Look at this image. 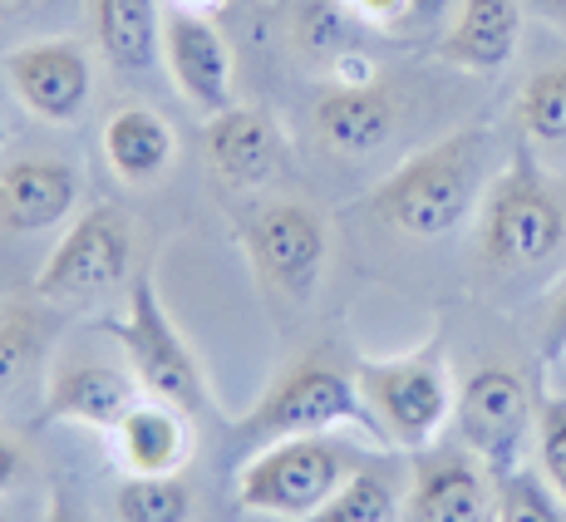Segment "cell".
I'll use <instances>...</instances> for the list:
<instances>
[{
	"label": "cell",
	"instance_id": "obj_1",
	"mask_svg": "<svg viewBox=\"0 0 566 522\" xmlns=\"http://www.w3.org/2000/svg\"><path fill=\"white\" fill-rule=\"evenodd\" d=\"M488 154L493 138L483 124H468L439 144L419 148L369 192V212L405 237H449L468 217H478V202L488 192Z\"/></svg>",
	"mask_w": 566,
	"mask_h": 522
},
{
	"label": "cell",
	"instance_id": "obj_2",
	"mask_svg": "<svg viewBox=\"0 0 566 522\" xmlns=\"http://www.w3.org/2000/svg\"><path fill=\"white\" fill-rule=\"evenodd\" d=\"M566 247V202L547 168L532 154V138L522 134L507 168L488 182L478 202V257L483 267L522 271L542 267Z\"/></svg>",
	"mask_w": 566,
	"mask_h": 522
},
{
	"label": "cell",
	"instance_id": "obj_3",
	"mask_svg": "<svg viewBox=\"0 0 566 522\" xmlns=\"http://www.w3.org/2000/svg\"><path fill=\"white\" fill-rule=\"evenodd\" d=\"M331 429H360L369 443L389 449L379 419L369 415L355 375L335 369L331 361H296L281 369V379L237 419V439L261 449L276 439H301V434H331Z\"/></svg>",
	"mask_w": 566,
	"mask_h": 522
},
{
	"label": "cell",
	"instance_id": "obj_4",
	"mask_svg": "<svg viewBox=\"0 0 566 522\" xmlns=\"http://www.w3.org/2000/svg\"><path fill=\"white\" fill-rule=\"evenodd\" d=\"M355 385H360L369 415L379 419L389 449H429L453 419L459 389H453L443 345L429 341L409 355H389V361H360L355 365Z\"/></svg>",
	"mask_w": 566,
	"mask_h": 522
},
{
	"label": "cell",
	"instance_id": "obj_5",
	"mask_svg": "<svg viewBox=\"0 0 566 522\" xmlns=\"http://www.w3.org/2000/svg\"><path fill=\"white\" fill-rule=\"evenodd\" d=\"M237 242L252 261L261 291L281 296L286 306H311L325 276V257H331V227L321 208L296 198L256 202L237 222Z\"/></svg>",
	"mask_w": 566,
	"mask_h": 522
},
{
	"label": "cell",
	"instance_id": "obj_6",
	"mask_svg": "<svg viewBox=\"0 0 566 522\" xmlns=\"http://www.w3.org/2000/svg\"><path fill=\"white\" fill-rule=\"evenodd\" d=\"M114 345L124 351V365L128 375L138 379L144 395L163 399V405H178L182 415L198 419L207 409V379H202V365L192 355V345L182 341V331L172 325L168 306L158 296V281L138 276L134 291H128V306L114 325Z\"/></svg>",
	"mask_w": 566,
	"mask_h": 522
},
{
	"label": "cell",
	"instance_id": "obj_7",
	"mask_svg": "<svg viewBox=\"0 0 566 522\" xmlns=\"http://www.w3.org/2000/svg\"><path fill=\"white\" fill-rule=\"evenodd\" d=\"M350 469H355L350 449H340L325 434L261 443L252 459L237 469V508L261 518L301 522L345 483Z\"/></svg>",
	"mask_w": 566,
	"mask_h": 522
},
{
	"label": "cell",
	"instance_id": "obj_8",
	"mask_svg": "<svg viewBox=\"0 0 566 522\" xmlns=\"http://www.w3.org/2000/svg\"><path fill=\"white\" fill-rule=\"evenodd\" d=\"M134 261V222L118 202H94L70 222L60 247L45 257L35 276V296L54 301V306H84L99 301L128 276Z\"/></svg>",
	"mask_w": 566,
	"mask_h": 522
},
{
	"label": "cell",
	"instance_id": "obj_9",
	"mask_svg": "<svg viewBox=\"0 0 566 522\" xmlns=\"http://www.w3.org/2000/svg\"><path fill=\"white\" fill-rule=\"evenodd\" d=\"M453 424H459L463 449L478 453L493 478L522 469L527 449H537V399L527 379L507 365H483L463 379Z\"/></svg>",
	"mask_w": 566,
	"mask_h": 522
},
{
	"label": "cell",
	"instance_id": "obj_10",
	"mask_svg": "<svg viewBox=\"0 0 566 522\" xmlns=\"http://www.w3.org/2000/svg\"><path fill=\"white\" fill-rule=\"evenodd\" d=\"M6 84L40 124H74L94 100L90 50L70 35L25 40L6 54Z\"/></svg>",
	"mask_w": 566,
	"mask_h": 522
},
{
	"label": "cell",
	"instance_id": "obj_11",
	"mask_svg": "<svg viewBox=\"0 0 566 522\" xmlns=\"http://www.w3.org/2000/svg\"><path fill=\"white\" fill-rule=\"evenodd\" d=\"M497 478L468 449H419L413 453L405 522H493Z\"/></svg>",
	"mask_w": 566,
	"mask_h": 522
},
{
	"label": "cell",
	"instance_id": "obj_12",
	"mask_svg": "<svg viewBox=\"0 0 566 522\" xmlns=\"http://www.w3.org/2000/svg\"><path fill=\"white\" fill-rule=\"evenodd\" d=\"M163 64H168L178 94L198 108L202 118L232 108V84H237V60L227 35L217 30L212 15H192V10L172 6L163 15Z\"/></svg>",
	"mask_w": 566,
	"mask_h": 522
},
{
	"label": "cell",
	"instance_id": "obj_13",
	"mask_svg": "<svg viewBox=\"0 0 566 522\" xmlns=\"http://www.w3.org/2000/svg\"><path fill=\"white\" fill-rule=\"evenodd\" d=\"M138 379L114 369L99 355H64L45 375V424H84V429L114 434L118 419L138 405Z\"/></svg>",
	"mask_w": 566,
	"mask_h": 522
},
{
	"label": "cell",
	"instance_id": "obj_14",
	"mask_svg": "<svg viewBox=\"0 0 566 522\" xmlns=\"http://www.w3.org/2000/svg\"><path fill=\"white\" fill-rule=\"evenodd\" d=\"M202 154H207V168L227 188H261L286 163V134H281L276 114H266V108L232 104L207 118Z\"/></svg>",
	"mask_w": 566,
	"mask_h": 522
},
{
	"label": "cell",
	"instance_id": "obj_15",
	"mask_svg": "<svg viewBox=\"0 0 566 522\" xmlns=\"http://www.w3.org/2000/svg\"><path fill=\"white\" fill-rule=\"evenodd\" d=\"M80 202V168L70 158H10L0 168V227L6 232H50Z\"/></svg>",
	"mask_w": 566,
	"mask_h": 522
},
{
	"label": "cell",
	"instance_id": "obj_16",
	"mask_svg": "<svg viewBox=\"0 0 566 522\" xmlns=\"http://www.w3.org/2000/svg\"><path fill=\"white\" fill-rule=\"evenodd\" d=\"M104 163L124 188H154L178 158V134L154 104H124L104 124Z\"/></svg>",
	"mask_w": 566,
	"mask_h": 522
},
{
	"label": "cell",
	"instance_id": "obj_17",
	"mask_svg": "<svg viewBox=\"0 0 566 522\" xmlns=\"http://www.w3.org/2000/svg\"><path fill=\"white\" fill-rule=\"evenodd\" d=\"M108 439L124 473H182L192 459V415L154 395H138V405L118 419Z\"/></svg>",
	"mask_w": 566,
	"mask_h": 522
},
{
	"label": "cell",
	"instance_id": "obj_18",
	"mask_svg": "<svg viewBox=\"0 0 566 522\" xmlns=\"http://www.w3.org/2000/svg\"><path fill=\"white\" fill-rule=\"evenodd\" d=\"M399 124L395 94L379 84H331L315 100V138L331 154H375Z\"/></svg>",
	"mask_w": 566,
	"mask_h": 522
},
{
	"label": "cell",
	"instance_id": "obj_19",
	"mask_svg": "<svg viewBox=\"0 0 566 522\" xmlns=\"http://www.w3.org/2000/svg\"><path fill=\"white\" fill-rule=\"evenodd\" d=\"M522 6L517 0H463L439 40V60L468 74H493L517 54Z\"/></svg>",
	"mask_w": 566,
	"mask_h": 522
},
{
	"label": "cell",
	"instance_id": "obj_20",
	"mask_svg": "<svg viewBox=\"0 0 566 522\" xmlns=\"http://www.w3.org/2000/svg\"><path fill=\"white\" fill-rule=\"evenodd\" d=\"M54 341V301H6L0 306V405L25 395V385L45 369Z\"/></svg>",
	"mask_w": 566,
	"mask_h": 522
},
{
	"label": "cell",
	"instance_id": "obj_21",
	"mask_svg": "<svg viewBox=\"0 0 566 522\" xmlns=\"http://www.w3.org/2000/svg\"><path fill=\"white\" fill-rule=\"evenodd\" d=\"M94 40L118 74H144L163 60L158 0H94Z\"/></svg>",
	"mask_w": 566,
	"mask_h": 522
},
{
	"label": "cell",
	"instance_id": "obj_22",
	"mask_svg": "<svg viewBox=\"0 0 566 522\" xmlns=\"http://www.w3.org/2000/svg\"><path fill=\"white\" fill-rule=\"evenodd\" d=\"M301 522H405V493L379 463H355L345 483Z\"/></svg>",
	"mask_w": 566,
	"mask_h": 522
},
{
	"label": "cell",
	"instance_id": "obj_23",
	"mask_svg": "<svg viewBox=\"0 0 566 522\" xmlns=\"http://www.w3.org/2000/svg\"><path fill=\"white\" fill-rule=\"evenodd\" d=\"M114 513L118 522H192V488L182 473H128Z\"/></svg>",
	"mask_w": 566,
	"mask_h": 522
},
{
	"label": "cell",
	"instance_id": "obj_24",
	"mask_svg": "<svg viewBox=\"0 0 566 522\" xmlns=\"http://www.w3.org/2000/svg\"><path fill=\"white\" fill-rule=\"evenodd\" d=\"M517 124L532 144H566V64L537 70L522 84Z\"/></svg>",
	"mask_w": 566,
	"mask_h": 522
},
{
	"label": "cell",
	"instance_id": "obj_25",
	"mask_svg": "<svg viewBox=\"0 0 566 522\" xmlns=\"http://www.w3.org/2000/svg\"><path fill=\"white\" fill-rule=\"evenodd\" d=\"M493 522H566L557 488L542 473H532L527 463L497 478V518Z\"/></svg>",
	"mask_w": 566,
	"mask_h": 522
},
{
	"label": "cell",
	"instance_id": "obj_26",
	"mask_svg": "<svg viewBox=\"0 0 566 522\" xmlns=\"http://www.w3.org/2000/svg\"><path fill=\"white\" fill-rule=\"evenodd\" d=\"M537 463L542 478L566 503V395H557V389L537 399Z\"/></svg>",
	"mask_w": 566,
	"mask_h": 522
},
{
	"label": "cell",
	"instance_id": "obj_27",
	"mask_svg": "<svg viewBox=\"0 0 566 522\" xmlns=\"http://www.w3.org/2000/svg\"><path fill=\"white\" fill-rule=\"evenodd\" d=\"M566 361V281L557 286V296H552L547 306V325H542V365H562Z\"/></svg>",
	"mask_w": 566,
	"mask_h": 522
},
{
	"label": "cell",
	"instance_id": "obj_28",
	"mask_svg": "<svg viewBox=\"0 0 566 522\" xmlns=\"http://www.w3.org/2000/svg\"><path fill=\"white\" fill-rule=\"evenodd\" d=\"M331 84H379V70L365 50H335L331 54Z\"/></svg>",
	"mask_w": 566,
	"mask_h": 522
},
{
	"label": "cell",
	"instance_id": "obj_29",
	"mask_svg": "<svg viewBox=\"0 0 566 522\" xmlns=\"http://www.w3.org/2000/svg\"><path fill=\"white\" fill-rule=\"evenodd\" d=\"M409 6L413 0H345V10L369 20V25H395V20L409 15Z\"/></svg>",
	"mask_w": 566,
	"mask_h": 522
},
{
	"label": "cell",
	"instance_id": "obj_30",
	"mask_svg": "<svg viewBox=\"0 0 566 522\" xmlns=\"http://www.w3.org/2000/svg\"><path fill=\"white\" fill-rule=\"evenodd\" d=\"M20 473H25V453H20L15 443H10L6 434H0V498H6L10 488L20 483Z\"/></svg>",
	"mask_w": 566,
	"mask_h": 522
},
{
	"label": "cell",
	"instance_id": "obj_31",
	"mask_svg": "<svg viewBox=\"0 0 566 522\" xmlns=\"http://www.w3.org/2000/svg\"><path fill=\"white\" fill-rule=\"evenodd\" d=\"M45 522H90V513H84V508L74 503L64 488H54L50 503H45Z\"/></svg>",
	"mask_w": 566,
	"mask_h": 522
},
{
	"label": "cell",
	"instance_id": "obj_32",
	"mask_svg": "<svg viewBox=\"0 0 566 522\" xmlns=\"http://www.w3.org/2000/svg\"><path fill=\"white\" fill-rule=\"evenodd\" d=\"M45 0H0V20H25L30 10H40Z\"/></svg>",
	"mask_w": 566,
	"mask_h": 522
},
{
	"label": "cell",
	"instance_id": "obj_33",
	"mask_svg": "<svg viewBox=\"0 0 566 522\" xmlns=\"http://www.w3.org/2000/svg\"><path fill=\"white\" fill-rule=\"evenodd\" d=\"M172 6H178V10H192V15H217L227 0H172Z\"/></svg>",
	"mask_w": 566,
	"mask_h": 522
},
{
	"label": "cell",
	"instance_id": "obj_34",
	"mask_svg": "<svg viewBox=\"0 0 566 522\" xmlns=\"http://www.w3.org/2000/svg\"><path fill=\"white\" fill-rule=\"evenodd\" d=\"M537 10L547 20H557V25H566V0H537Z\"/></svg>",
	"mask_w": 566,
	"mask_h": 522
},
{
	"label": "cell",
	"instance_id": "obj_35",
	"mask_svg": "<svg viewBox=\"0 0 566 522\" xmlns=\"http://www.w3.org/2000/svg\"><path fill=\"white\" fill-rule=\"evenodd\" d=\"M6 138H10V134H6V118H0V148H6Z\"/></svg>",
	"mask_w": 566,
	"mask_h": 522
},
{
	"label": "cell",
	"instance_id": "obj_36",
	"mask_svg": "<svg viewBox=\"0 0 566 522\" xmlns=\"http://www.w3.org/2000/svg\"><path fill=\"white\" fill-rule=\"evenodd\" d=\"M0 522H6V518H0Z\"/></svg>",
	"mask_w": 566,
	"mask_h": 522
}]
</instances>
